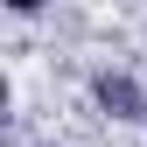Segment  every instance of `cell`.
I'll return each mask as SVG.
<instances>
[{"mask_svg":"<svg viewBox=\"0 0 147 147\" xmlns=\"http://www.w3.org/2000/svg\"><path fill=\"white\" fill-rule=\"evenodd\" d=\"M28 147H63V140H28Z\"/></svg>","mask_w":147,"mask_h":147,"instance_id":"7a4b0ae2","label":"cell"},{"mask_svg":"<svg viewBox=\"0 0 147 147\" xmlns=\"http://www.w3.org/2000/svg\"><path fill=\"white\" fill-rule=\"evenodd\" d=\"M91 105H98L105 119H119V126H147V84L133 70H119V63L91 70Z\"/></svg>","mask_w":147,"mask_h":147,"instance_id":"6da1fadb","label":"cell"}]
</instances>
